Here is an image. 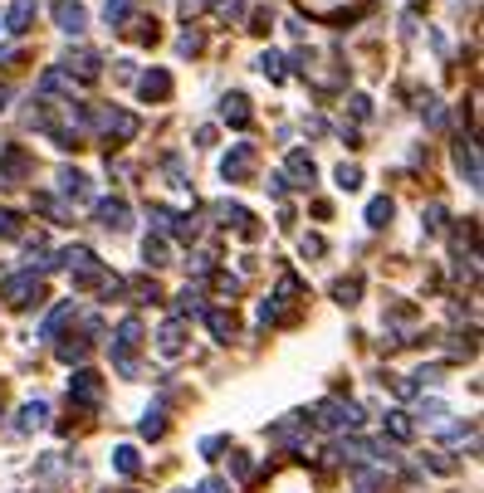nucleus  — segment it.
<instances>
[{
  "mask_svg": "<svg viewBox=\"0 0 484 493\" xmlns=\"http://www.w3.org/2000/svg\"><path fill=\"white\" fill-rule=\"evenodd\" d=\"M98 128H103V138H108L113 146H122V142L138 138V118H132V113H122V108L98 113Z\"/></svg>",
  "mask_w": 484,
  "mask_h": 493,
  "instance_id": "1",
  "label": "nucleus"
},
{
  "mask_svg": "<svg viewBox=\"0 0 484 493\" xmlns=\"http://www.w3.org/2000/svg\"><path fill=\"white\" fill-rule=\"evenodd\" d=\"M69 396H74V401H84V405H98V401H103V381H98V372L79 366V372L69 376Z\"/></svg>",
  "mask_w": 484,
  "mask_h": 493,
  "instance_id": "2",
  "label": "nucleus"
},
{
  "mask_svg": "<svg viewBox=\"0 0 484 493\" xmlns=\"http://www.w3.org/2000/svg\"><path fill=\"white\" fill-rule=\"evenodd\" d=\"M5 298L15 303V308H29V303L45 298V283H39L35 274H20V279H10V283H5Z\"/></svg>",
  "mask_w": 484,
  "mask_h": 493,
  "instance_id": "3",
  "label": "nucleus"
},
{
  "mask_svg": "<svg viewBox=\"0 0 484 493\" xmlns=\"http://www.w3.org/2000/svg\"><path fill=\"white\" fill-rule=\"evenodd\" d=\"M357 405L353 401H323V411H318V421H323L328 430H353L357 425Z\"/></svg>",
  "mask_w": 484,
  "mask_h": 493,
  "instance_id": "4",
  "label": "nucleus"
},
{
  "mask_svg": "<svg viewBox=\"0 0 484 493\" xmlns=\"http://www.w3.org/2000/svg\"><path fill=\"white\" fill-rule=\"evenodd\" d=\"M25 171H29L25 152H20V146H0V186H15V181H25Z\"/></svg>",
  "mask_w": 484,
  "mask_h": 493,
  "instance_id": "5",
  "label": "nucleus"
},
{
  "mask_svg": "<svg viewBox=\"0 0 484 493\" xmlns=\"http://www.w3.org/2000/svg\"><path fill=\"white\" fill-rule=\"evenodd\" d=\"M54 25L64 29V35H84V25H88L84 5H79V0H59V5H54Z\"/></svg>",
  "mask_w": 484,
  "mask_h": 493,
  "instance_id": "6",
  "label": "nucleus"
},
{
  "mask_svg": "<svg viewBox=\"0 0 484 493\" xmlns=\"http://www.w3.org/2000/svg\"><path fill=\"white\" fill-rule=\"evenodd\" d=\"M250 166H255V152L240 142V146H235V152L221 162V171H225V181H245V176H250Z\"/></svg>",
  "mask_w": 484,
  "mask_h": 493,
  "instance_id": "7",
  "label": "nucleus"
},
{
  "mask_svg": "<svg viewBox=\"0 0 484 493\" xmlns=\"http://www.w3.org/2000/svg\"><path fill=\"white\" fill-rule=\"evenodd\" d=\"M59 191H64L69 201H88V196H94V186H88V176H84V171L64 166V171H59Z\"/></svg>",
  "mask_w": 484,
  "mask_h": 493,
  "instance_id": "8",
  "label": "nucleus"
},
{
  "mask_svg": "<svg viewBox=\"0 0 484 493\" xmlns=\"http://www.w3.org/2000/svg\"><path fill=\"white\" fill-rule=\"evenodd\" d=\"M29 25H35V0H10L5 29H10V35H25Z\"/></svg>",
  "mask_w": 484,
  "mask_h": 493,
  "instance_id": "9",
  "label": "nucleus"
},
{
  "mask_svg": "<svg viewBox=\"0 0 484 493\" xmlns=\"http://www.w3.org/2000/svg\"><path fill=\"white\" fill-rule=\"evenodd\" d=\"M284 181H294V186L313 181V156H308V152H289V162H284Z\"/></svg>",
  "mask_w": 484,
  "mask_h": 493,
  "instance_id": "10",
  "label": "nucleus"
},
{
  "mask_svg": "<svg viewBox=\"0 0 484 493\" xmlns=\"http://www.w3.org/2000/svg\"><path fill=\"white\" fill-rule=\"evenodd\" d=\"M221 118L230 122V128H250V98H245V93H230V98L221 103Z\"/></svg>",
  "mask_w": 484,
  "mask_h": 493,
  "instance_id": "11",
  "label": "nucleus"
},
{
  "mask_svg": "<svg viewBox=\"0 0 484 493\" xmlns=\"http://www.w3.org/2000/svg\"><path fill=\"white\" fill-rule=\"evenodd\" d=\"M128 201H98V225H108V230H128L132 220H128Z\"/></svg>",
  "mask_w": 484,
  "mask_h": 493,
  "instance_id": "12",
  "label": "nucleus"
},
{
  "mask_svg": "<svg viewBox=\"0 0 484 493\" xmlns=\"http://www.w3.org/2000/svg\"><path fill=\"white\" fill-rule=\"evenodd\" d=\"M171 93V73H162V69H152V73H142V98H167Z\"/></svg>",
  "mask_w": 484,
  "mask_h": 493,
  "instance_id": "13",
  "label": "nucleus"
},
{
  "mask_svg": "<svg viewBox=\"0 0 484 493\" xmlns=\"http://www.w3.org/2000/svg\"><path fill=\"white\" fill-rule=\"evenodd\" d=\"M69 73H79V79H98V54H88V49H79V54L64 59Z\"/></svg>",
  "mask_w": 484,
  "mask_h": 493,
  "instance_id": "14",
  "label": "nucleus"
},
{
  "mask_svg": "<svg viewBox=\"0 0 484 493\" xmlns=\"http://www.w3.org/2000/svg\"><path fill=\"white\" fill-rule=\"evenodd\" d=\"M455 162H460V171H465V181L480 186V156H475V146L460 142V146H455Z\"/></svg>",
  "mask_w": 484,
  "mask_h": 493,
  "instance_id": "15",
  "label": "nucleus"
},
{
  "mask_svg": "<svg viewBox=\"0 0 484 493\" xmlns=\"http://www.w3.org/2000/svg\"><path fill=\"white\" fill-rule=\"evenodd\" d=\"M157 352L162 356H181V322H167V328L157 332Z\"/></svg>",
  "mask_w": 484,
  "mask_h": 493,
  "instance_id": "16",
  "label": "nucleus"
},
{
  "mask_svg": "<svg viewBox=\"0 0 484 493\" xmlns=\"http://www.w3.org/2000/svg\"><path fill=\"white\" fill-rule=\"evenodd\" d=\"M205 322H211V332H215L221 342H230V332H235V318H230V313L211 308V313H205Z\"/></svg>",
  "mask_w": 484,
  "mask_h": 493,
  "instance_id": "17",
  "label": "nucleus"
},
{
  "mask_svg": "<svg viewBox=\"0 0 484 493\" xmlns=\"http://www.w3.org/2000/svg\"><path fill=\"white\" fill-rule=\"evenodd\" d=\"M142 255H147V264H152V269L171 264V259H167V239H162V235H157V239L147 235V245H142Z\"/></svg>",
  "mask_w": 484,
  "mask_h": 493,
  "instance_id": "18",
  "label": "nucleus"
},
{
  "mask_svg": "<svg viewBox=\"0 0 484 493\" xmlns=\"http://www.w3.org/2000/svg\"><path fill=\"white\" fill-rule=\"evenodd\" d=\"M45 415H49V405H45V401L25 405V411H20V430H35V425H45Z\"/></svg>",
  "mask_w": 484,
  "mask_h": 493,
  "instance_id": "19",
  "label": "nucleus"
},
{
  "mask_svg": "<svg viewBox=\"0 0 484 493\" xmlns=\"http://www.w3.org/2000/svg\"><path fill=\"white\" fill-rule=\"evenodd\" d=\"M113 464H118L122 469V474H138V449H132V445H122V449H113Z\"/></svg>",
  "mask_w": 484,
  "mask_h": 493,
  "instance_id": "20",
  "label": "nucleus"
},
{
  "mask_svg": "<svg viewBox=\"0 0 484 493\" xmlns=\"http://www.w3.org/2000/svg\"><path fill=\"white\" fill-rule=\"evenodd\" d=\"M132 5H138V0H108V5H103V20H108V25H122Z\"/></svg>",
  "mask_w": 484,
  "mask_h": 493,
  "instance_id": "21",
  "label": "nucleus"
},
{
  "mask_svg": "<svg viewBox=\"0 0 484 493\" xmlns=\"http://www.w3.org/2000/svg\"><path fill=\"white\" fill-rule=\"evenodd\" d=\"M387 220H391V201L382 196V201H372V205H367V225H372V230H382Z\"/></svg>",
  "mask_w": 484,
  "mask_h": 493,
  "instance_id": "22",
  "label": "nucleus"
},
{
  "mask_svg": "<svg viewBox=\"0 0 484 493\" xmlns=\"http://www.w3.org/2000/svg\"><path fill=\"white\" fill-rule=\"evenodd\" d=\"M260 69H264V79L284 83V59L280 54H260Z\"/></svg>",
  "mask_w": 484,
  "mask_h": 493,
  "instance_id": "23",
  "label": "nucleus"
},
{
  "mask_svg": "<svg viewBox=\"0 0 484 493\" xmlns=\"http://www.w3.org/2000/svg\"><path fill=\"white\" fill-rule=\"evenodd\" d=\"M338 186H343V191H357V186H363V171H357V166H338Z\"/></svg>",
  "mask_w": 484,
  "mask_h": 493,
  "instance_id": "24",
  "label": "nucleus"
},
{
  "mask_svg": "<svg viewBox=\"0 0 484 493\" xmlns=\"http://www.w3.org/2000/svg\"><path fill=\"white\" fill-rule=\"evenodd\" d=\"M225 225H235V230H250V211H245V205H225Z\"/></svg>",
  "mask_w": 484,
  "mask_h": 493,
  "instance_id": "25",
  "label": "nucleus"
},
{
  "mask_svg": "<svg viewBox=\"0 0 484 493\" xmlns=\"http://www.w3.org/2000/svg\"><path fill=\"white\" fill-rule=\"evenodd\" d=\"M162 430H167V421H162V411H147V421H142V435H147V439H157Z\"/></svg>",
  "mask_w": 484,
  "mask_h": 493,
  "instance_id": "26",
  "label": "nucleus"
},
{
  "mask_svg": "<svg viewBox=\"0 0 484 493\" xmlns=\"http://www.w3.org/2000/svg\"><path fill=\"white\" fill-rule=\"evenodd\" d=\"M0 235H5V239H15V235H20V220L10 215L5 205H0Z\"/></svg>",
  "mask_w": 484,
  "mask_h": 493,
  "instance_id": "27",
  "label": "nucleus"
},
{
  "mask_svg": "<svg viewBox=\"0 0 484 493\" xmlns=\"http://www.w3.org/2000/svg\"><path fill=\"white\" fill-rule=\"evenodd\" d=\"M333 293H338V303H357V279H343Z\"/></svg>",
  "mask_w": 484,
  "mask_h": 493,
  "instance_id": "28",
  "label": "nucleus"
},
{
  "mask_svg": "<svg viewBox=\"0 0 484 493\" xmlns=\"http://www.w3.org/2000/svg\"><path fill=\"white\" fill-rule=\"evenodd\" d=\"M59 356H64V362H79V356H88V342H64Z\"/></svg>",
  "mask_w": 484,
  "mask_h": 493,
  "instance_id": "29",
  "label": "nucleus"
},
{
  "mask_svg": "<svg viewBox=\"0 0 484 493\" xmlns=\"http://www.w3.org/2000/svg\"><path fill=\"white\" fill-rule=\"evenodd\" d=\"M245 10V0H221V20H235Z\"/></svg>",
  "mask_w": 484,
  "mask_h": 493,
  "instance_id": "30",
  "label": "nucleus"
},
{
  "mask_svg": "<svg viewBox=\"0 0 484 493\" xmlns=\"http://www.w3.org/2000/svg\"><path fill=\"white\" fill-rule=\"evenodd\" d=\"M15 59H20V49H15V45H5V49H0V64H5V69L15 64Z\"/></svg>",
  "mask_w": 484,
  "mask_h": 493,
  "instance_id": "31",
  "label": "nucleus"
},
{
  "mask_svg": "<svg viewBox=\"0 0 484 493\" xmlns=\"http://www.w3.org/2000/svg\"><path fill=\"white\" fill-rule=\"evenodd\" d=\"M196 10H205V0H181V15H187V20L196 15Z\"/></svg>",
  "mask_w": 484,
  "mask_h": 493,
  "instance_id": "32",
  "label": "nucleus"
},
{
  "mask_svg": "<svg viewBox=\"0 0 484 493\" xmlns=\"http://www.w3.org/2000/svg\"><path fill=\"white\" fill-rule=\"evenodd\" d=\"M201 493H225V489L215 484V479H205V484H201Z\"/></svg>",
  "mask_w": 484,
  "mask_h": 493,
  "instance_id": "33",
  "label": "nucleus"
},
{
  "mask_svg": "<svg viewBox=\"0 0 484 493\" xmlns=\"http://www.w3.org/2000/svg\"><path fill=\"white\" fill-rule=\"evenodd\" d=\"M5 98H10V88H0V108H5Z\"/></svg>",
  "mask_w": 484,
  "mask_h": 493,
  "instance_id": "34",
  "label": "nucleus"
}]
</instances>
